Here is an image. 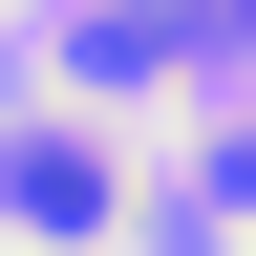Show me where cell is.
Returning a JSON list of instances; mask_svg holds the SVG:
<instances>
[{
    "label": "cell",
    "instance_id": "1",
    "mask_svg": "<svg viewBox=\"0 0 256 256\" xmlns=\"http://www.w3.org/2000/svg\"><path fill=\"white\" fill-rule=\"evenodd\" d=\"M0 214H22L43 256H86L128 192H107V150H86V128H0Z\"/></svg>",
    "mask_w": 256,
    "mask_h": 256
},
{
    "label": "cell",
    "instance_id": "2",
    "mask_svg": "<svg viewBox=\"0 0 256 256\" xmlns=\"http://www.w3.org/2000/svg\"><path fill=\"white\" fill-rule=\"evenodd\" d=\"M192 43H256V0H192Z\"/></svg>",
    "mask_w": 256,
    "mask_h": 256
}]
</instances>
